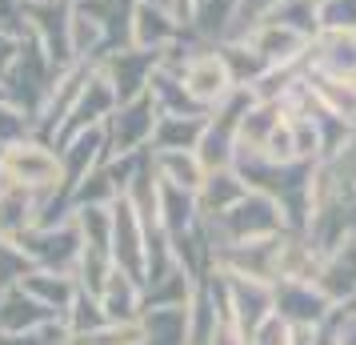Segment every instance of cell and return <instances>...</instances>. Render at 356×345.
Masks as SVG:
<instances>
[{
    "mask_svg": "<svg viewBox=\"0 0 356 345\" xmlns=\"http://www.w3.org/2000/svg\"><path fill=\"white\" fill-rule=\"evenodd\" d=\"M152 169H156L161 185L180 189V193H193V197L200 193V185L209 177V169L200 164L196 148H152Z\"/></svg>",
    "mask_w": 356,
    "mask_h": 345,
    "instance_id": "6",
    "label": "cell"
},
{
    "mask_svg": "<svg viewBox=\"0 0 356 345\" xmlns=\"http://www.w3.org/2000/svg\"><path fill=\"white\" fill-rule=\"evenodd\" d=\"M0 297H4V285H0Z\"/></svg>",
    "mask_w": 356,
    "mask_h": 345,
    "instance_id": "16",
    "label": "cell"
},
{
    "mask_svg": "<svg viewBox=\"0 0 356 345\" xmlns=\"http://www.w3.org/2000/svg\"><path fill=\"white\" fill-rule=\"evenodd\" d=\"M180 84H184V97H193L196 105H220V100L232 97L236 77H232V68H228L225 56L200 52V56H193V61L184 65Z\"/></svg>",
    "mask_w": 356,
    "mask_h": 345,
    "instance_id": "2",
    "label": "cell"
},
{
    "mask_svg": "<svg viewBox=\"0 0 356 345\" xmlns=\"http://www.w3.org/2000/svg\"><path fill=\"white\" fill-rule=\"evenodd\" d=\"M252 185L244 181V173L232 164V169H212L204 185H200V193H196V205H200V217H220L228 213L236 201L248 193Z\"/></svg>",
    "mask_w": 356,
    "mask_h": 345,
    "instance_id": "10",
    "label": "cell"
},
{
    "mask_svg": "<svg viewBox=\"0 0 356 345\" xmlns=\"http://www.w3.org/2000/svg\"><path fill=\"white\" fill-rule=\"evenodd\" d=\"M29 269H33V257L24 253V245L13 241V237H0V285H4V289L17 285Z\"/></svg>",
    "mask_w": 356,
    "mask_h": 345,
    "instance_id": "13",
    "label": "cell"
},
{
    "mask_svg": "<svg viewBox=\"0 0 356 345\" xmlns=\"http://www.w3.org/2000/svg\"><path fill=\"white\" fill-rule=\"evenodd\" d=\"M56 321H65V317L52 313L49 305H40L20 285H8L4 297H0V333H44Z\"/></svg>",
    "mask_w": 356,
    "mask_h": 345,
    "instance_id": "4",
    "label": "cell"
},
{
    "mask_svg": "<svg viewBox=\"0 0 356 345\" xmlns=\"http://www.w3.org/2000/svg\"><path fill=\"white\" fill-rule=\"evenodd\" d=\"M100 309L108 321H136L145 313V285L124 269H113L100 289Z\"/></svg>",
    "mask_w": 356,
    "mask_h": 345,
    "instance_id": "9",
    "label": "cell"
},
{
    "mask_svg": "<svg viewBox=\"0 0 356 345\" xmlns=\"http://www.w3.org/2000/svg\"><path fill=\"white\" fill-rule=\"evenodd\" d=\"M44 217V197L20 185H0V237L20 241L24 233H33Z\"/></svg>",
    "mask_w": 356,
    "mask_h": 345,
    "instance_id": "5",
    "label": "cell"
},
{
    "mask_svg": "<svg viewBox=\"0 0 356 345\" xmlns=\"http://www.w3.org/2000/svg\"><path fill=\"white\" fill-rule=\"evenodd\" d=\"M145 321H104L84 333H68V345H145Z\"/></svg>",
    "mask_w": 356,
    "mask_h": 345,
    "instance_id": "12",
    "label": "cell"
},
{
    "mask_svg": "<svg viewBox=\"0 0 356 345\" xmlns=\"http://www.w3.org/2000/svg\"><path fill=\"white\" fill-rule=\"evenodd\" d=\"M332 301L316 289V285H308V281H292V285H276V313L284 317V321H312V325H324L328 317H332Z\"/></svg>",
    "mask_w": 356,
    "mask_h": 345,
    "instance_id": "7",
    "label": "cell"
},
{
    "mask_svg": "<svg viewBox=\"0 0 356 345\" xmlns=\"http://www.w3.org/2000/svg\"><path fill=\"white\" fill-rule=\"evenodd\" d=\"M17 285L24 289V293H33L40 305H49L52 313H60V317H65L68 305H72L76 293H81V281L72 277V273H52V269H40V265H33Z\"/></svg>",
    "mask_w": 356,
    "mask_h": 345,
    "instance_id": "8",
    "label": "cell"
},
{
    "mask_svg": "<svg viewBox=\"0 0 356 345\" xmlns=\"http://www.w3.org/2000/svg\"><path fill=\"white\" fill-rule=\"evenodd\" d=\"M0 185H20V189L40 193L44 197V213H49L52 201L60 197V205L72 213V205L65 197V161H60V153H52L49 145H40L33 137L0 148Z\"/></svg>",
    "mask_w": 356,
    "mask_h": 345,
    "instance_id": "1",
    "label": "cell"
},
{
    "mask_svg": "<svg viewBox=\"0 0 356 345\" xmlns=\"http://www.w3.org/2000/svg\"><path fill=\"white\" fill-rule=\"evenodd\" d=\"M252 345H289V321L280 317V313H268L264 321L257 325V333H252Z\"/></svg>",
    "mask_w": 356,
    "mask_h": 345,
    "instance_id": "15",
    "label": "cell"
},
{
    "mask_svg": "<svg viewBox=\"0 0 356 345\" xmlns=\"http://www.w3.org/2000/svg\"><path fill=\"white\" fill-rule=\"evenodd\" d=\"M29 109L24 105H8V100H0V145H13V141H24L29 129H33V121H29Z\"/></svg>",
    "mask_w": 356,
    "mask_h": 345,
    "instance_id": "14",
    "label": "cell"
},
{
    "mask_svg": "<svg viewBox=\"0 0 356 345\" xmlns=\"http://www.w3.org/2000/svg\"><path fill=\"white\" fill-rule=\"evenodd\" d=\"M140 321L145 345H188V305H148Z\"/></svg>",
    "mask_w": 356,
    "mask_h": 345,
    "instance_id": "11",
    "label": "cell"
},
{
    "mask_svg": "<svg viewBox=\"0 0 356 345\" xmlns=\"http://www.w3.org/2000/svg\"><path fill=\"white\" fill-rule=\"evenodd\" d=\"M312 285H316L337 309L348 305L356 297V229L321 257V269H316V281H312Z\"/></svg>",
    "mask_w": 356,
    "mask_h": 345,
    "instance_id": "3",
    "label": "cell"
}]
</instances>
